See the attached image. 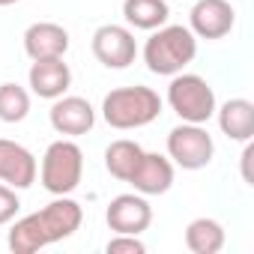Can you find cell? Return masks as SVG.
I'll return each instance as SVG.
<instances>
[{
	"label": "cell",
	"instance_id": "cell-1",
	"mask_svg": "<svg viewBox=\"0 0 254 254\" xmlns=\"http://www.w3.org/2000/svg\"><path fill=\"white\" fill-rule=\"evenodd\" d=\"M84 221V209L69 194H57L39 212L18 218L9 230V251L15 254H36L45 245L69 239Z\"/></svg>",
	"mask_w": 254,
	"mask_h": 254
},
{
	"label": "cell",
	"instance_id": "cell-2",
	"mask_svg": "<svg viewBox=\"0 0 254 254\" xmlns=\"http://www.w3.org/2000/svg\"><path fill=\"white\" fill-rule=\"evenodd\" d=\"M159 114H162V96L144 84L117 87L102 99V120L120 132L144 129L153 120H159Z\"/></svg>",
	"mask_w": 254,
	"mask_h": 254
},
{
	"label": "cell",
	"instance_id": "cell-3",
	"mask_svg": "<svg viewBox=\"0 0 254 254\" xmlns=\"http://www.w3.org/2000/svg\"><path fill=\"white\" fill-rule=\"evenodd\" d=\"M197 57V36L186 24H162L144 45V63L153 75H177Z\"/></svg>",
	"mask_w": 254,
	"mask_h": 254
},
{
	"label": "cell",
	"instance_id": "cell-4",
	"mask_svg": "<svg viewBox=\"0 0 254 254\" xmlns=\"http://www.w3.org/2000/svg\"><path fill=\"white\" fill-rule=\"evenodd\" d=\"M84 177V153L72 138H60L48 144L42 165H39V183L48 194H72L81 186Z\"/></svg>",
	"mask_w": 254,
	"mask_h": 254
},
{
	"label": "cell",
	"instance_id": "cell-5",
	"mask_svg": "<svg viewBox=\"0 0 254 254\" xmlns=\"http://www.w3.org/2000/svg\"><path fill=\"white\" fill-rule=\"evenodd\" d=\"M168 105L183 123H209L215 117V90L209 87L206 78L191 75V72H177L171 75L168 84Z\"/></svg>",
	"mask_w": 254,
	"mask_h": 254
},
{
	"label": "cell",
	"instance_id": "cell-6",
	"mask_svg": "<svg viewBox=\"0 0 254 254\" xmlns=\"http://www.w3.org/2000/svg\"><path fill=\"white\" fill-rule=\"evenodd\" d=\"M215 144L200 123H180L168 132V159L183 171H200L212 162Z\"/></svg>",
	"mask_w": 254,
	"mask_h": 254
},
{
	"label": "cell",
	"instance_id": "cell-7",
	"mask_svg": "<svg viewBox=\"0 0 254 254\" xmlns=\"http://www.w3.org/2000/svg\"><path fill=\"white\" fill-rule=\"evenodd\" d=\"M93 57L105 66V69H129L138 57V42L135 33L123 24H102L96 27L93 39H90Z\"/></svg>",
	"mask_w": 254,
	"mask_h": 254
},
{
	"label": "cell",
	"instance_id": "cell-8",
	"mask_svg": "<svg viewBox=\"0 0 254 254\" xmlns=\"http://www.w3.org/2000/svg\"><path fill=\"white\" fill-rule=\"evenodd\" d=\"M236 24V9L230 0H197L189 12V30L197 39H224Z\"/></svg>",
	"mask_w": 254,
	"mask_h": 254
},
{
	"label": "cell",
	"instance_id": "cell-9",
	"mask_svg": "<svg viewBox=\"0 0 254 254\" xmlns=\"http://www.w3.org/2000/svg\"><path fill=\"white\" fill-rule=\"evenodd\" d=\"M48 120H51V129L63 138H81V135H90L93 126H96V111L93 105L84 99V96H60L54 99L51 111H48Z\"/></svg>",
	"mask_w": 254,
	"mask_h": 254
},
{
	"label": "cell",
	"instance_id": "cell-10",
	"mask_svg": "<svg viewBox=\"0 0 254 254\" xmlns=\"http://www.w3.org/2000/svg\"><path fill=\"white\" fill-rule=\"evenodd\" d=\"M105 221L114 233H132L141 236L150 224H153V206L144 194L132 191V194H117L108 209H105Z\"/></svg>",
	"mask_w": 254,
	"mask_h": 254
},
{
	"label": "cell",
	"instance_id": "cell-11",
	"mask_svg": "<svg viewBox=\"0 0 254 254\" xmlns=\"http://www.w3.org/2000/svg\"><path fill=\"white\" fill-rule=\"evenodd\" d=\"M36 174H39L36 156L24 144L0 138V183L18 191V189H30L36 183Z\"/></svg>",
	"mask_w": 254,
	"mask_h": 254
},
{
	"label": "cell",
	"instance_id": "cell-12",
	"mask_svg": "<svg viewBox=\"0 0 254 254\" xmlns=\"http://www.w3.org/2000/svg\"><path fill=\"white\" fill-rule=\"evenodd\" d=\"M27 84L39 99H60L72 87V69L63 57H48V60H33L27 72Z\"/></svg>",
	"mask_w": 254,
	"mask_h": 254
},
{
	"label": "cell",
	"instance_id": "cell-13",
	"mask_svg": "<svg viewBox=\"0 0 254 254\" xmlns=\"http://www.w3.org/2000/svg\"><path fill=\"white\" fill-rule=\"evenodd\" d=\"M129 183L144 197L165 194L174 186V162L168 156H162V153H144L138 168H135V174L129 177Z\"/></svg>",
	"mask_w": 254,
	"mask_h": 254
},
{
	"label": "cell",
	"instance_id": "cell-14",
	"mask_svg": "<svg viewBox=\"0 0 254 254\" xmlns=\"http://www.w3.org/2000/svg\"><path fill=\"white\" fill-rule=\"evenodd\" d=\"M69 51V30L54 21H36L24 30V54L30 60L66 57Z\"/></svg>",
	"mask_w": 254,
	"mask_h": 254
},
{
	"label": "cell",
	"instance_id": "cell-15",
	"mask_svg": "<svg viewBox=\"0 0 254 254\" xmlns=\"http://www.w3.org/2000/svg\"><path fill=\"white\" fill-rule=\"evenodd\" d=\"M215 114L221 135H227L230 141L245 144L254 138V105L248 99H227L221 108H215Z\"/></svg>",
	"mask_w": 254,
	"mask_h": 254
},
{
	"label": "cell",
	"instance_id": "cell-16",
	"mask_svg": "<svg viewBox=\"0 0 254 254\" xmlns=\"http://www.w3.org/2000/svg\"><path fill=\"white\" fill-rule=\"evenodd\" d=\"M123 18L135 30H156L168 24L171 6L168 0H123Z\"/></svg>",
	"mask_w": 254,
	"mask_h": 254
},
{
	"label": "cell",
	"instance_id": "cell-17",
	"mask_svg": "<svg viewBox=\"0 0 254 254\" xmlns=\"http://www.w3.org/2000/svg\"><path fill=\"white\" fill-rule=\"evenodd\" d=\"M144 156V147L138 141H129V138H120V141H111L108 150H105V168L114 180L120 183H129V177L135 174L138 162Z\"/></svg>",
	"mask_w": 254,
	"mask_h": 254
},
{
	"label": "cell",
	"instance_id": "cell-18",
	"mask_svg": "<svg viewBox=\"0 0 254 254\" xmlns=\"http://www.w3.org/2000/svg\"><path fill=\"white\" fill-rule=\"evenodd\" d=\"M186 248L194 254H218L224 248V227L215 218H194L186 227Z\"/></svg>",
	"mask_w": 254,
	"mask_h": 254
},
{
	"label": "cell",
	"instance_id": "cell-19",
	"mask_svg": "<svg viewBox=\"0 0 254 254\" xmlns=\"http://www.w3.org/2000/svg\"><path fill=\"white\" fill-rule=\"evenodd\" d=\"M30 114V93L21 84H0V120L21 123Z\"/></svg>",
	"mask_w": 254,
	"mask_h": 254
},
{
	"label": "cell",
	"instance_id": "cell-20",
	"mask_svg": "<svg viewBox=\"0 0 254 254\" xmlns=\"http://www.w3.org/2000/svg\"><path fill=\"white\" fill-rule=\"evenodd\" d=\"M105 251L108 254H144L147 245L138 236H132V233H114V239H108Z\"/></svg>",
	"mask_w": 254,
	"mask_h": 254
},
{
	"label": "cell",
	"instance_id": "cell-21",
	"mask_svg": "<svg viewBox=\"0 0 254 254\" xmlns=\"http://www.w3.org/2000/svg\"><path fill=\"white\" fill-rule=\"evenodd\" d=\"M18 209H21V200H18L15 189H12V186H6V183H0V224L15 221Z\"/></svg>",
	"mask_w": 254,
	"mask_h": 254
},
{
	"label": "cell",
	"instance_id": "cell-22",
	"mask_svg": "<svg viewBox=\"0 0 254 254\" xmlns=\"http://www.w3.org/2000/svg\"><path fill=\"white\" fill-rule=\"evenodd\" d=\"M251 159H254V144H251V141H245V150H242L239 162H242V180H245L248 186L254 183V177H251Z\"/></svg>",
	"mask_w": 254,
	"mask_h": 254
},
{
	"label": "cell",
	"instance_id": "cell-23",
	"mask_svg": "<svg viewBox=\"0 0 254 254\" xmlns=\"http://www.w3.org/2000/svg\"><path fill=\"white\" fill-rule=\"evenodd\" d=\"M12 3H18V0H0V6H12Z\"/></svg>",
	"mask_w": 254,
	"mask_h": 254
},
{
	"label": "cell",
	"instance_id": "cell-24",
	"mask_svg": "<svg viewBox=\"0 0 254 254\" xmlns=\"http://www.w3.org/2000/svg\"><path fill=\"white\" fill-rule=\"evenodd\" d=\"M168 3H171V0H168Z\"/></svg>",
	"mask_w": 254,
	"mask_h": 254
}]
</instances>
